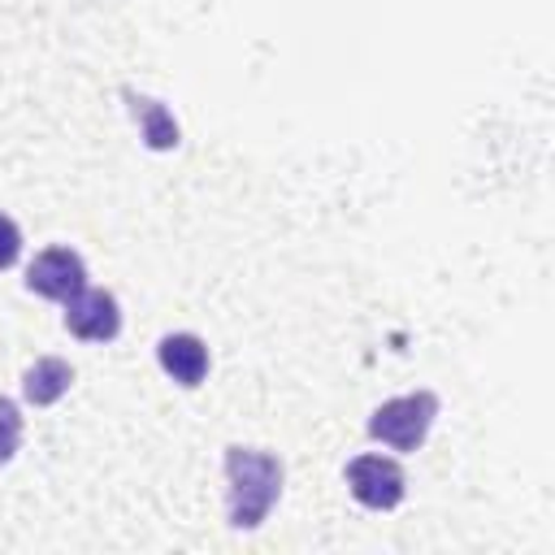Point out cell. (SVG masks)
Returning a JSON list of instances; mask_svg holds the SVG:
<instances>
[{
	"label": "cell",
	"instance_id": "cell-4",
	"mask_svg": "<svg viewBox=\"0 0 555 555\" xmlns=\"http://www.w3.org/2000/svg\"><path fill=\"white\" fill-rule=\"evenodd\" d=\"M26 286H30L35 295H43V299L69 304V299L87 286V264H82V256L69 251V247H48V251H39V256L30 260Z\"/></svg>",
	"mask_w": 555,
	"mask_h": 555
},
{
	"label": "cell",
	"instance_id": "cell-2",
	"mask_svg": "<svg viewBox=\"0 0 555 555\" xmlns=\"http://www.w3.org/2000/svg\"><path fill=\"white\" fill-rule=\"evenodd\" d=\"M438 416V395L434 390H416V395H399L386 399L373 416H369V438L395 447V451H416L429 434Z\"/></svg>",
	"mask_w": 555,
	"mask_h": 555
},
{
	"label": "cell",
	"instance_id": "cell-1",
	"mask_svg": "<svg viewBox=\"0 0 555 555\" xmlns=\"http://www.w3.org/2000/svg\"><path fill=\"white\" fill-rule=\"evenodd\" d=\"M282 460L256 447H225V481H230V525L256 529L278 494H282Z\"/></svg>",
	"mask_w": 555,
	"mask_h": 555
},
{
	"label": "cell",
	"instance_id": "cell-5",
	"mask_svg": "<svg viewBox=\"0 0 555 555\" xmlns=\"http://www.w3.org/2000/svg\"><path fill=\"white\" fill-rule=\"evenodd\" d=\"M65 330L82 343H108L121 334V308H117V295L108 291H78L69 304H65Z\"/></svg>",
	"mask_w": 555,
	"mask_h": 555
},
{
	"label": "cell",
	"instance_id": "cell-8",
	"mask_svg": "<svg viewBox=\"0 0 555 555\" xmlns=\"http://www.w3.org/2000/svg\"><path fill=\"white\" fill-rule=\"evenodd\" d=\"M74 382V369L61 360V356H39L26 373H22V395L35 403V408H48L56 403Z\"/></svg>",
	"mask_w": 555,
	"mask_h": 555
},
{
	"label": "cell",
	"instance_id": "cell-3",
	"mask_svg": "<svg viewBox=\"0 0 555 555\" xmlns=\"http://www.w3.org/2000/svg\"><path fill=\"white\" fill-rule=\"evenodd\" d=\"M347 490L356 503L373 507V512H390L403 503V490H408V477L395 460L386 455H356L347 464Z\"/></svg>",
	"mask_w": 555,
	"mask_h": 555
},
{
	"label": "cell",
	"instance_id": "cell-10",
	"mask_svg": "<svg viewBox=\"0 0 555 555\" xmlns=\"http://www.w3.org/2000/svg\"><path fill=\"white\" fill-rule=\"evenodd\" d=\"M17 256H22V230H17L13 217L0 212V269L17 264Z\"/></svg>",
	"mask_w": 555,
	"mask_h": 555
},
{
	"label": "cell",
	"instance_id": "cell-7",
	"mask_svg": "<svg viewBox=\"0 0 555 555\" xmlns=\"http://www.w3.org/2000/svg\"><path fill=\"white\" fill-rule=\"evenodd\" d=\"M121 100L130 104V113H134V121L143 126V143L147 147H156V152H165V147H178V121H173V113L160 104V100H152V95H139V91H121Z\"/></svg>",
	"mask_w": 555,
	"mask_h": 555
},
{
	"label": "cell",
	"instance_id": "cell-6",
	"mask_svg": "<svg viewBox=\"0 0 555 555\" xmlns=\"http://www.w3.org/2000/svg\"><path fill=\"white\" fill-rule=\"evenodd\" d=\"M156 360H160V369L178 382V386H199L204 377H208V347H204V338L199 334H165L160 343H156Z\"/></svg>",
	"mask_w": 555,
	"mask_h": 555
},
{
	"label": "cell",
	"instance_id": "cell-9",
	"mask_svg": "<svg viewBox=\"0 0 555 555\" xmlns=\"http://www.w3.org/2000/svg\"><path fill=\"white\" fill-rule=\"evenodd\" d=\"M22 447V412L13 399L0 395V464H9Z\"/></svg>",
	"mask_w": 555,
	"mask_h": 555
}]
</instances>
